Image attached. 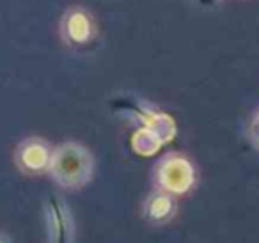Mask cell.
I'll list each match as a JSON object with an SVG mask.
<instances>
[{
    "instance_id": "5b68a950",
    "label": "cell",
    "mask_w": 259,
    "mask_h": 243,
    "mask_svg": "<svg viewBox=\"0 0 259 243\" xmlns=\"http://www.w3.org/2000/svg\"><path fill=\"white\" fill-rule=\"evenodd\" d=\"M178 211L176 195L163 190L155 188L144 200L142 206V215L153 225H163L174 218Z\"/></svg>"
},
{
    "instance_id": "8992f818",
    "label": "cell",
    "mask_w": 259,
    "mask_h": 243,
    "mask_svg": "<svg viewBox=\"0 0 259 243\" xmlns=\"http://www.w3.org/2000/svg\"><path fill=\"white\" fill-rule=\"evenodd\" d=\"M48 215H50V225H52V238L54 243H69L71 238V220L64 208V202L55 197H52L48 202Z\"/></svg>"
},
{
    "instance_id": "52a82bcc",
    "label": "cell",
    "mask_w": 259,
    "mask_h": 243,
    "mask_svg": "<svg viewBox=\"0 0 259 243\" xmlns=\"http://www.w3.org/2000/svg\"><path fill=\"white\" fill-rule=\"evenodd\" d=\"M247 137L250 140V144L259 151V110L252 115L250 123H248V128H247Z\"/></svg>"
},
{
    "instance_id": "7a4b0ae2",
    "label": "cell",
    "mask_w": 259,
    "mask_h": 243,
    "mask_svg": "<svg viewBox=\"0 0 259 243\" xmlns=\"http://www.w3.org/2000/svg\"><path fill=\"white\" fill-rule=\"evenodd\" d=\"M155 188L169 192L172 195H185L197 183V169L183 153H167L156 161L153 169Z\"/></svg>"
},
{
    "instance_id": "9c48e42d",
    "label": "cell",
    "mask_w": 259,
    "mask_h": 243,
    "mask_svg": "<svg viewBox=\"0 0 259 243\" xmlns=\"http://www.w3.org/2000/svg\"><path fill=\"white\" fill-rule=\"evenodd\" d=\"M211 2H215V0H211Z\"/></svg>"
},
{
    "instance_id": "3957f363",
    "label": "cell",
    "mask_w": 259,
    "mask_h": 243,
    "mask_svg": "<svg viewBox=\"0 0 259 243\" xmlns=\"http://www.w3.org/2000/svg\"><path fill=\"white\" fill-rule=\"evenodd\" d=\"M59 34L64 45L71 48H83L98 37V22L89 9L73 6L66 9L59 22Z\"/></svg>"
},
{
    "instance_id": "6da1fadb",
    "label": "cell",
    "mask_w": 259,
    "mask_h": 243,
    "mask_svg": "<svg viewBox=\"0 0 259 243\" xmlns=\"http://www.w3.org/2000/svg\"><path fill=\"white\" fill-rule=\"evenodd\" d=\"M48 174L64 190L83 188L93 179L94 158L83 144L66 140L54 147Z\"/></svg>"
},
{
    "instance_id": "277c9868",
    "label": "cell",
    "mask_w": 259,
    "mask_h": 243,
    "mask_svg": "<svg viewBox=\"0 0 259 243\" xmlns=\"http://www.w3.org/2000/svg\"><path fill=\"white\" fill-rule=\"evenodd\" d=\"M54 147L41 137H27L16 146L15 164L27 176H39L48 172Z\"/></svg>"
},
{
    "instance_id": "ba28073f",
    "label": "cell",
    "mask_w": 259,
    "mask_h": 243,
    "mask_svg": "<svg viewBox=\"0 0 259 243\" xmlns=\"http://www.w3.org/2000/svg\"><path fill=\"white\" fill-rule=\"evenodd\" d=\"M0 243H4V239H2V238H0Z\"/></svg>"
}]
</instances>
